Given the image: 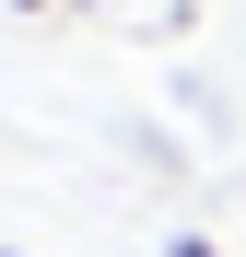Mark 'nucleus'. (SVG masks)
<instances>
[{
	"label": "nucleus",
	"mask_w": 246,
	"mask_h": 257,
	"mask_svg": "<svg viewBox=\"0 0 246 257\" xmlns=\"http://www.w3.org/2000/svg\"><path fill=\"white\" fill-rule=\"evenodd\" d=\"M176 257H223V245H211V234H176Z\"/></svg>",
	"instance_id": "1"
},
{
	"label": "nucleus",
	"mask_w": 246,
	"mask_h": 257,
	"mask_svg": "<svg viewBox=\"0 0 246 257\" xmlns=\"http://www.w3.org/2000/svg\"><path fill=\"white\" fill-rule=\"evenodd\" d=\"M0 257H24V245H0Z\"/></svg>",
	"instance_id": "2"
}]
</instances>
